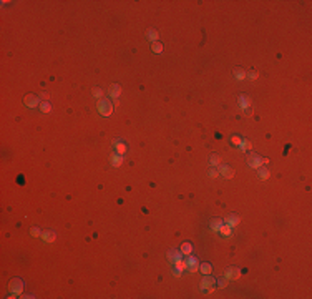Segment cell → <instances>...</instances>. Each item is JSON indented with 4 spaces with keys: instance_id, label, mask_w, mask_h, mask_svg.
<instances>
[{
    "instance_id": "obj_23",
    "label": "cell",
    "mask_w": 312,
    "mask_h": 299,
    "mask_svg": "<svg viewBox=\"0 0 312 299\" xmlns=\"http://www.w3.org/2000/svg\"><path fill=\"white\" fill-rule=\"evenodd\" d=\"M191 251H193V246L189 243H183V246H181V253L188 256V254H191Z\"/></svg>"
},
{
    "instance_id": "obj_32",
    "label": "cell",
    "mask_w": 312,
    "mask_h": 299,
    "mask_svg": "<svg viewBox=\"0 0 312 299\" xmlns=\"http://www.w3.org/2000/svg\"><path fill=\"white\" fill-rule=\"evenodd\" d=\"M231 143H233V145H236V146H239V145H241V138L238 136V135H234V136L231 138Z\"/></svg>"
},
{
    "instance_id": "obj_27",
    "label": "cell",
    "mask_w": 312,
    "mask_h": 299,
    "mask_svg": "<svg viewBox=\"0 0 312 299\" xmlns=\"http://www.w3.org/2000/svg\"><path fill=\"white\" fill-rule=\"evenodd\" d=\"M148 38L151 40V42H158V32L153 30V28H150L148 30Z\"/></svg>"
},
{
    "instance_id": "obj_26",
    "label": "cell",
    "mask_w": 312,
    "mask_h": 299,
    "mask_svg": "<svg viewBox=\"0 0 312 299\" xmlns=\"http://www.w3.org/2000/svg\"><path fill=\"white\" fill-rule=\"evenodd\" d=\"M40 110H42L43 113H50V111H52V105L48 102H43V103H40Z\"/></svg>"
},
{
    "instance_id": "obj_8",
    "label": "cell",
    "mask_w": 312,
    "mask_h": 299,
    "mask_svg": "<svg viewBox=\"0 0 312 299\" xmlns=\"http://www.w3.org/2000/svg\"><path fill=\"white\" fill-rule=\"evenodd\" d=\"M239 276H241L239 268L231 266V268H227V269H226V278H227V279H238Z\"/></svg>"
},
{
    "instance_id": "obj_11",
    "label": "cell",
    "mask_w": 312,
    "mask_h": 299,
    "mask_svg": "<svg viewBox=\"0 0 312 299\" xmlns=\"http://www.w3.org/2000/svg\"><path fill=\"white\" fill-rule=\"evenodd\" d=\"M239 105H241V108H243V110L248 111L249 105H251V98L248 95H239Z\"/></svg>"
},
{
    "instance_id": "obj_6",
    "label": "cell",
    "mask_w": 312,
    "mask_h": 299,
    "mask_svg": "<svg viewBox=\"0 0 312 299\" xmlns=\"http://www.w3.org/2000/svg\"><path fill=\"white\" fill-rule=\"evenodd\" d=\"M214 283L216 281L209 276V274H204V278H203V281H201V291H213L214 289Z\"/></svg>"
},
{
    "instance_id": "obj_24",
    "label": "cell",
    "mask_w": 312,
    "mask_h": 299,
    "mask_svg": "<svg viewBox=\"0 0 312 299\" xmlns=\"http://www.w3.org/2000/svg\"><path fill=\"white\" fill-rule=\"evenodd\" d=\"M151 50L155 52V53H161V52H163V45L160 42H153L151 43Z\"/></svg>"
},
{
    "instance_id": "obj_12",
    "label": "cell",
    "mask_w": 312,
    "mask_h": 299,
    "mask_svg": "<svg viewBox=\"0 0 312 299\" xmlns=\"http://www.w3.org/2000/svg\"><path fill=\"white\" fill-rule=\"evenodd\" d=\"M226 224H229L231 228L238 226L239 224V216L238 214H227L226 216Z\"/></svg>"
},
{
    "instance_id": "obj_33",
    "label": "cell",
    "mask_w": 312,
    "mask_h": 299,
    "mask_svg": "<svg viewBox=\"0 0 312 299\" xmlns=\"http://www.w3.org/2000/svg\"><path fill=\"white\" fill-rule=\"evenodd\" d=\"M249 78L251 80H256L257 78V72H256V70H251V72H249Z\"/></svg>"
},
{
    "instance_id": "obj_7",
    "label": "cell",
    "mask_w": 312,
    "mask_h": 299,
    "mask_svg": "<svg viewBox=\"0 0 312 299\" xmlns=\"http://www.w3.org/2000/svg\"><path fill=\"white\" fill-rule=\"evenodd\" d=\"M217 171H219V174H222L226 180H231L233 176H234V169L231 168V166H227V165H219V168H217Z\"/></svg>"
},
{
    "instance_id": "obj_30",
    "label": "cell",
    "mask_w": 312,
    "mask_h": 299,
    "mask_svg": "<svg viewBox=\"0 0 312 299\" xmlns=\"http://www.w3.org/2000/svg\"><path fill=\"white\" fill-rule=\"evenodd\" d=\"M30 234L33 238H38V236H42V231L38 230V228H32V231H30Z\"/></svg>"
},
{
    "instance_id": "obj_2",
    "label": "cell",
    "mask_w": 312,
    "mask_h": 299,
    "mask_svg": "<svg viewBox=\"0 0 312 299\" xmlns=\"http://www.w3.org/2000/svg\"><path fill=\"white\" fill-rule=\"evenodd\" d=\"M98 111L101 113L103 116H110L113 113V105L110 103L108 98H103V100H98Z\"/></svg>"
},
{
    "instance_id": "obj_25",
    "label": "cell",
    "mask_w": 312,
    "mask_h": 299,
    "mask_svg": "<svg viewBox=\"0 0 312 299\" xmlns=\"http://www.w3.org/2000/svg\"><path fill=\"white\" fill-rule=\"evenodd\" d=\"M173 264H174V268H178L179 271H183V269H186V263L183 261V257H181V259H176V261L173 263Z\"/></svg>"
},
{
    "instance_id": "obj_9",
    "label": "cell",
    "mask_w": 312,
    "mask_h": 299,
    "mask_svg": "<svg viewBox=\"0 0 312 299\" xmlns=\"http://www.w3.org/2000/svg\"><path fill=\"white\" fill-rule=\"evenodd\" d=\"M55 238H57V233L53 231V230H48V231H45V233H42V239L45 243H53L55 241Z\"/></svg>"
},
{
    "instance_id": "obj_14",
    "label": "cell",
    "mask_w": 312,
    "mask_h": 299,
    "mask_svg": "<svg viewBox=\"0 0 312 299\" xmlns=\"http://www.w3.org/2000/svg\"><path fill=\"white\" fill-rule=\"evenodd\" d=\"M246 77H248V73H246L244 68H241V67L234 68V78H236V80H244Z\"/></svg>"
},
{
    "instance_id": "obj_18",
    "label": "cell",
    "mask_w": 312,
    "mask_h": 299,
    "mask_svg": "<svg viewBox=\"0 0 312 299\" xmlns=\"http://www.w3.org/2000/svg\"><path fill=\"white\" fill-rule=\"evenodd\" d=\"M121 163H123V158H121V155H118V153H116V155H113V156H111V165H113V166H116V168H118V166H121Z\"/></svg>"
},
{
    "instance_id": "obj_28",
    "label": "cell",
    "mask_w": 312,
    "mask_h": 299,
    "mask_svg": "<svg viewBox=\"0 0 312 299\" xmlns=\"http://www.w3.org/2000/svg\"><path fill=\"white\" fill-rule=\"evenodd\" d=\"M227 281H229L227 278H224V279H222V278H221V279H217V281H216V283H217V288H221V289H222V288H226V286H227Z\"/></svg>"
},
{
    "instance_id": "obj_1",
    "label": "cell",
    "mask_w": 312,
    "mask_h": 299,
    "mask_svg": "<svg viewBox=\"0 0 312 299\" xmlns=\"http://www.w3.org/2000/svg\"><path fill=\"white\" fill-rule=\"evenodd\" d=\"M266 163H269L267 158H262L256 153H249V156H248V165L251 168H261L262 165H266Z\"/></svg>"
},
{
    "instance_id": "obj_29",
    "label": "cell",
    "mask_w": 312,
    "mask_h": 299,
    "mask_svg": "<svg viewBox=\"0 0 312 299\" xmlns=\"http://www.w3.org/2000/svg\"><path fill=\"white\" fill-rule=\"evenodd\" d=\"M217 174H219V171H217L216 168H211L209 171H208V176H209V178H213V180H214V178H217Z\"/></svg>"
},
{
    "instance_id": "obj_16",
    "label": "cell",
    "mask_w": 312,
    "mask_h": 299,
    "mask_svg": "<svg viewBox=\"0 0 312 299\" xmlns=\"http://www.w3.org/2000/svg\"><path fill=\"white\" fill-rule=\"evenodd\" d=\"M219 233L222 234V236H231V233H233V228L224 223V224H222V226L219 228Z\"/></svg>"
},
{
    "instance_id": "obj_19",
    "label": "cell",
    "mask_w": 312,
    "mask_h": 299,
    "mask_svg": "<svg viewBox=\"0 0 312 299\" xmlns=\"http://www.w3.org/2000/svg\"><path fill=\"white\" fill-rule=\"evenodd\" d=\"M257 169H259V171H257V176L261 178L262 181H266V180L269 178V171H267V168H262V166H261V168H257Z\"/></svg>"
},
{
    "instance_id": "obj_21",
    "label": "cell",
    "mask_w": 312,
    "mask_h": 299,
    "mask_svg": "<svg viewBox=\"0 0 312 299\" xmlns=\"http://www.w3.org/2000/svg\"><path fill=\"white\" fill-rule=\"evenodd\" d=\"M239 148H241V151H249V150L252 148V145H251V141H249V140H241V145H239Z\"/></svg>"
},
{
    "instance_id": "obj_10",
    "label": "cell",
    "mask_w": 312,
    "mask_h": 299,
    "mask_svg": "<svg viewBox=\"0 0 312 299\" xmlns=\"http://www.w3.org/2000/svg\"><path fill=\"white\" fill-rule=\"evenodd\" d=\"M181 257H183L181 251H178V249H169L168 251V261L169 263H174L176 259H181Z\"/></svg>"
},
{
    "instance_id": "obj_3",
    "label": "cell",
    "mask_w": 312,
    "mask_h": 299,
    "mask_svg": "<svg viewBox=\"0 0 312 299\" xmlns=\"http://www.w3.org/2000/svg\"><path fill=\"white\" fill-rule=\"evenodd\" d=\"M8 289H10L12 294H14V297L19 296V294H22V292H23V281H22L20 278L12 279L10 284H8Z\"/></svg>"
},
{
    "instance_id": "obj_31",
    "label": "cell",
    "mask_w": 312,
    "mask_h": 299,
    "mask_svg": "<svg viewBox=\"0 0 312 299\" xmlns=\"http://www.w3.org/2000/svg\"><path fill=\"white\" fill-rule=\"evenodd\" d=\"M93 95H95L96 98H101L103 97V90L101 88H93Z\"/></svg>"
},
{
    "instance_id": "obj_17",
    "label": "cell",
    "mask_w": 312,
    "mask_h": 299,
    "mask_svg": "<svg viewBox=\"0 0 312 299\" xmlns=\"http://www.w3.org/2000/svg\"><path fill=\"white\" fill-rule=\"evenodd\" d=\"M199 271H201L203 274H211V271H213V266H211L209 263H203V264H199Z\"/></svg>"
},
{
    "instance_id": "obj_35",
    "label": "cell",
    "mask_w": 312,
    "mask_h": 299,
    "mask_svg": "<svg viewBox=\"0 0 312 299\" xmlns=\"http://www.w3.org/2000/svg\"><path fill=\"white\" fill-rule=\"evenodd\" d=\"M40 97H42L43 100H48V97H50V95H48V93H42V95H40Z\"/></svg>"
},
{
    "instance_id": "obj_15",
    "label": "cell",
    "mask_w": 312,
    "mask_h": 299,
    "mask_svg": "<svg viewBox=\"0 0 312 299\" xmlns=\"http://www.w3.org/2000/svg\"><path fill=\"white\" fill-rule=\"evenodd\" d=\"M222 224H224V223H222L221 218H214L213 221H211V230H213V231H219V228Z\"/></svg>"
},
{
    "instance_id": "obj_13",
    "label": "cell",
    "mask_w": 312,
    "mask_h": 299,
    "mask_svg": "<svg viewBox=\"0 0 312 299\" xmlns=\"http://www.w3.org/2000/svg\"><path fill=\"white\" fill-rule=\"evenodd\" d=\"M120 93H121V88H120L118 83H113V85L110 86V97H111V98L116 100V98L120 97Z\"/></svg>"
},
{
    "instance_id": "obj_4",
    "label": "cell",
    "mask_w": 312,
    "mask_h": 299,
    "mask_svg": "<svg viewBox=\"0 0 312 299\" xmlns=\"http://www.w3.org/2000/svg\"><path fill=\"white\" fill-rule=\"evenodd\" d=\"M184 263H186V269H188L189 273L199 271V263H198V259H196L194 256H189V254H188L186 259H184Z\"/></svg>"
},
{
    "instance_id": "obj_34",
    "label": "cell",
    "mask_w": 312,
    "mask_h": 299,
    "mask_svg": "<svg viewBox=\"0 0 312 299\" xmlns=\"http://www.w3.org/2000/svg\"><path fill=\"white\" fill-rule=\"evenodd\" d=\"M173 274H174L176 278H179V276H181V271H179L178 268H174V269H173Z\"/></svg>"
},
{
    "instance_id": "obj_20",
    "label": "cell",
    "mask_w": 312,
    "mask_h": 299,
    "mask_svg": "<svg viewBox=\"0 0 312 299\" xmlns=\"http://www.w3.org/2000/svg\"><path fill=\"white\" fill-rule=\"evenodd\" d=\"M115 146H116V153H118V155H123L126 151V145L123 143V141H120V140H118V141H115Z\"/></svg>"
},
{
    "instance_id": "obj_5",
    "label": "cell",
    "mask_w": 312,
    "mask_h": 299,
    "mask_svg": "<svg viewBox=\"0 0 312 299\" xmlns=\"http://www.w3.org/2000/svg\"><path fill=\"white\" fill-rule=\"evenodd\" d=\"M23 103H25V107H28V108H37V105H40V98H38V95L30 93V95L23 97Z\"/></svg>"
},
{
    "instance_id": "obj_22",
    "label": "cell",
    "mask_w": 312,
    "mask_h": 299,
    "mask_svg": "<svg viewBox=\"0 0 312 299\" xmlns=\"http://www.w3.org/2000/svg\"><path fill=\"white\" fill-rule=\"evenodd\" d=\"M219 163H221V158H219V155H211L209 156V165L211 166H217V165H219Z\"/></svg>"
}]
</instances>
